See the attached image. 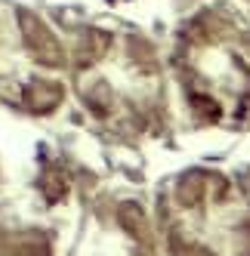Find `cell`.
Segmentation results:
<instances>
[{
  "mask_svg": "<svg viewBox=\"0 0 250 256\" xmlns=\"http://www.w3.org/2000/svg\"><path fill=\"white\" fill-rule=\"evenodd\" d=\"M84 108L114 136H146L164 124V71L139 34L90 28L71 59Z\"/></svg>",
  "mask_w": 250,
  "mask_h": 256,
  "instance_id": "obj_1",
  "label": "cell"
},
{
  "mask_svg": "<svg viewBox=\"0 0 250 256\" xmlns=\"http://www.w3.org/2000/svg\"><path fill=\"white\" fill-rule=\"evenodd\" d=\"M173 68L194 120L226 130L250 120V31L232 12L207 10L188 19Z\"/></svg>",
  "mask_w": 250,
  "mask_h": 256,
  "instance_id": "obj_2",
  "label": "cell"
},
{
  "mask_svg": "<svg viewBox=\"0 0 250 256\" xmlns=\"http://www.w3.org/2000/svg\"><path fill=\"white\" fill-rule=\"evenodd\" d=\"M167 256H250V200L220 170H186L158 194Z\"/></svg>",
  "mask_w": 250,
  "mask_h": 256,
  "instance_id": "obj_3",
  "label": "cell"
},
{
  "mask_svg": "<svg viewBox=\"0 0 250 256\" xmlns=\"http://www.w3.org/2000/svg\"><path fill=\"white\" fill-rule=\"evenodd\" d=\"M74 226L68 173L46 154L0 158V256H59Z\"/></svg>",
  "mask_w": 250,
  "mask_h": 256,
  "instance_id": "obj_4",
  "label": "cell"
},
{
  "mask_svg": "<svg viewBox=\"0 0 250 256\" xmlns=\"http://www.w3.org/2000/svg\"><path fill=\"white\" fill-rule=\"evenodd\" d=\"M65 52L40 16L0 4V102L52 114L65 102Z\"/></svg>",
  "mask_w": 250,
  "mask_h": 256,
  "instance_id": "obj_5",
  "label": "cell"
},
{
  "mask_svg": "<svg viewBox=\"0 0 250 256\" xmlns=\"http://www.w3.org/2000/svg\"><path fill=\"white\" fill-rule=\"evenodd\" d=\"M84 256H154V244L142 210L130 200L114 204L108 216L96 222V232L86 241Z\"/></svg>",
  "mask_w": 250,
  "mask_h": 256,
  "instance_id": "obj_6",
  "label": "cell"
},
{
  "mask_svg": "<svg viewBox=\"0 0 250 256\" xmlns=\"http://www.w3.org/2000/svg\"><path fill=\"white\" fill-rule=\"evenodd\" d=\"M244 6H247V10H250V0H244Z\"/></svg>",
  "mask_w": 250,
  "mask_h": 256,
  "instance_id": "obj_7",
  "label": "cell"
}]
</instances>
